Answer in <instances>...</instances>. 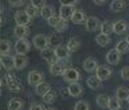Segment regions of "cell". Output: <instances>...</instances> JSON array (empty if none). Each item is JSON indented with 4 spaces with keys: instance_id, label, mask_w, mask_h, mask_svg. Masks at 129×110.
I'll return each instance as SVG.
<instances>
[{
    "instance_id": "1",
    "label": "cell",
    "mask_w": 129,
    "mask_h": 110,
    "mask_svg": "<svg viewBox=\"0 0 129 110\" xmlns=\"http://www.w3.org/2000/svg\"><path fill=\"white\" fill-rule=\"evenodd\" d=\"M63 79L69 83H74V82H78L81 81V72L74 67H67L63 72Z\"/></svg>"
},
{
    "instance_id": "2",
    "label": "cell",
    "mask_w": 129,
    "mask_h": 110,
    "mask_svg": "<svg viewBox=\"0 0 129 110\" xmlns=\"http://www.w3.org/2000/svg\"><path fill=\"white\" fill-rule=\"evenodd\" d=\"M32 44H34L35 48H38V50H44V48H48L50 46V39L47 38V36H44L42 34H38L34 36V39H32Z\"/></svg>"
},
{
    "instance_id": "3",
    "label": "cell",
    "mask_w": 129,
    "mask_h": 110,
    "mask_svg": "<svg viewBox=\"0 0 129 110\" xmlns=\"http://www.w3.org/2000/svg\"><path fill=\"white\" fill-rule=\"evenodd\" d=\"M40 55H42V58L46 60V62L50 64V66H51V64H55V63L59 62L58 56L55 55L54 48H44V50L40 51Z\"/></svg>"
},
{
    "instance_id": "4",
    "label": "cell",
    "mask_w": 129,
    "mask_h": 110,
    "mask_svg": "<svg viewBox=\"0 0 129 110\" xmlns=\"http://www.w3.org/2000/svg\"><path fill=\"white\" fill-rule=\"evenodd\" d=\"M43 79H44L43 72H40L38 70H32V71L28 72V75H27V81L31 86H38L39 83L43 82Z\"/></svg>"
},
{
    "instance_id": "5",
    "label": "cell",
    "mask_w": 129,
    "mask_h": 110,
    "mask_svg": "<svg viewBox=\"0 0 129 110\" xmlns=\"http://www.w3.org/2000/svg\"><path fill=\"white\" fill-rule=\"evenodd\" d=\"M31 48V44L27 39H18V42L15 43V51L16 54L20 55H27L28 51Z\"/></svg>"
},
{
    "instance_id": "6",
    "label": "cell",
    "mask_w": 129,
    "mask_h": 110,
    "mask_svg": "<svg viewBox=\"0 0 129 110\" xmlns=\"http://www.w3.org/2000/svg\"><path fill=\"white\" fill-rule=\"evenodd\" d=\"M31 16L26 11H16L15 12V22L16 26H28L31 22Z\"/></svg>"
},
{
    "instance_id": "7",
    "label": "cell",
    "mask_w": 129,
    "mask_h": 110,
    "mask_svg": "<svg viewBox=\"0 0 129 110\" xmlns=\"http://www.w3.org/2000/svg\"><path fill=\"white\" fill-rule=\"evenodd\" d=\"M101 23L98 18H95V16H89L86 23H85V27H86V30L89 32H95L97 30H100L101 28Z\"/></svg>"
},
{
    "instance_id": "8",
    "label": "cell",
    "mask_w": 129,
    "mask_h": 110,
    "mask_svg": "<svg viewBox=\"0 0 129 110\" xmlns=\"http://www.w3.org/2000/svg\"><path fill=\"white\" fill-rule=\"evenodd\" d=\"M113 74V70L109 66H106V64H102V66H98V68H97L95 71V75L98 77V78L101 81H106L112 77Z\"/></svg>"
},
{
    "instance_id": "9",
    "label": "cell",
    "mask_w": 129,
    "mask_h": 110,
    "mask_svg": "<svg viewBox=\"0 0 129 110\" xmlns=\"http://www.w3.org/2000/svg\"><path fill=\"white\" fill-rule=\"evenodd\" d=\"M74 12H75L74 7H70V6H60V8H59V16H60V19L66 20V22L71 20Z\"/></svg>"
},
{
    "instance_id": "10",
    "label": "cell",
    "mask_w": 129,
    "mask_h": 110,
    "mask_svg": "<svg viewBox=\"0 0 129 110\" xmlns=\"http://www.w3.org/2000/svg\"><path fill=\"white\" fill-rule=\"evenodd\" d=\"M54 51H55V55L58 56L59 60H66L70 58V54L71 52L69 51L67 46H63V44H59V46L54 47Z\"/></svg>"
},
{
    "instance_id": "11",
    "label": "cell",
    "mask_w": 129,
    "mask_h": 110,
    "mask_svg": "<svg viewBox=\"0 0 129 110\" xmlns=\"http://www.w3.org/2000/svg\"><path fill=\"white\" fill-rule=\"evenodd\" d=\"M106 62L109 64H118L121 62V54L116 48H113L106 54Z\"/></svg>"
},
{
    "instance_id": "12",
    "label": "cell",
    "mask_w": 129,
    "mask_h": 110,
    "mask_svg": "<svg viewBox=\"0 0 129 110\" xmlns=\"http://www.w3.org/2000/svg\"><path fill=\"white\" fill-rule=\"evenodd\" d=\"M14 62H15V68L16 70H23V68L28 64V58L26 55L16 54L14 56Z\"/></svg>"
},
{
    "instance_id": "13",
    "label": "cell",
    "mask_w": 129,
    "mask_h": 110,
    "mask_svg": "<svg viewBox=\"0 0 129 110\" xmlns=\"http://www.w3.org/2000/svg\"><path fill=\"white\" fill-rule=\"evenodd\" d=\"M67 93H69V95H71V97H81L82 95V93H83V89L82 86L78 83V82H74V83H70V86L67 87Z\"/></svg>"
},
{
    "instance_id": "14",
    "label": "cell",
    "mask_w": 129,
    "mask_h": 110,
    "mask_svg": "<svg viewBox=\"0 0 129 110\" xmlns=\"http://www.w3.org/2000/svg\"><path fill=\"white\" fill-rule=\"evenodd\" d=\"M2 67L3 70L12 71L15 68V62H14V56L11 55H4L2 56Z\"/></svg>"
},
{
    "instance_id": "15",
    "label": "cell",
    "mask_w": 129,
    "mask_h": 110,
    "mask_svg": "<svg viewBox=\"0 0 129 110\" xmlns=\"http://www.w3.org/2000/svg\"><path fill=\"white\" fill-rule=\"evenodd\" d=\"M97 68H98V62H97V59H94V58L85 59V62H83V70L85 71L94 72V71H97Z\"/></svg>"
},
{
    "instance_id": "16",
    "label": "cell",
    "mask_w": 129,
    "mask_h": 110,
    "mask_svg": "<svg viewBox=\"0 0 129 110\" xmlns=\"http://www.w3.org/2000/svg\"><path fill=\"white\" fill-rule=\"evenodd\" d=\"M30 34V28L27 26H16L14 28V35L18 39H26Z\"/></svg>"
},
{
    "instance_id": "17",
    "label": "cell",
    "mask_w": 129,
    "mask_h": 110,
    "mask_svg": "<svg viewBox=\"0 0 129 110\" xmlns=\"http://www.w3.org/2000/svg\"><path fill=\"white\" fill-rule=\"evenodd\" d=\"M7 107H8V110H23L24 101L20 99V98H12V99L8 101Z\"/></svg>"
},
{
    "instance_id": "18",
    "label": "cell",
    "mask_w": 129,
    "mask_h": 110,
    "mask_svg": "<svg viewBox=\"0 0 129 110\" xmlns=\"http://www.w3.org/2000/svg\"><path fill=\"white\" fill-rule=\"evenodd\" d=\"M86 83H87V86L90 89H93V90H97V89L102 87V81H101L97 75L89 77V78L86 79Z\"/></svg>"
},
{
    "instance_id": "19",
    "label": "cell",
    "mask_w": 129,
    "mask_h": 110,
    "mask_svg": "<svg viewBox=\"0 0 129 110\" xmlns=\"http://www.w3.org/2000/svg\"><path fill=\"white\" fill-rule=\"evenodd\" d=\"M128 28H129V26H128V23L125 22V20H117V22L114 23V34L122 35L128 31Z\"/></svg>"
},
{
    "instance_id": "20",
    "label": "cell",
    "mask_w": 129,
    "mask_h": 110,
    "mask_svg": "<svg viewBox=\"0 0 129 110\" xmlns=\"http://www.w3.org/2000/svg\"><path fill=\"white\" fill-rule=\"evenodd\" d=\"M125 8H126V2L125 0H113L110 3L112 12H122Z\"/></svg>"
},
{
    "instance_id": "21",
    "label": "cell",
    "mask_w": 129,
    "mask_h": 110,
    "mask_svg": "<svg viewBox=\"0 0 129 110\" xmlns=\"http://www.w3.org/2000/svg\"><path fill=\"white\" fill-rule=\"evenodd\" d=\"M86 14H85L83 11H81V10H75L74 12V15H73V18H71V22L73 23H75V24H82V23H86Z\"/></svg>"
},
{
    "instance_id": "22",
    "label": "cell",
    "mask_w": 129,
    "mask_h": 110,
    "mask_svg": "<svg viewBox=\"0 0 129 110\" xmlns=\"http://www.w3.org/2000/svg\"><path fill=\"white\" fill-rule=\"evenodd\" d=\"M54 15H55V8L52 6H47L46 4L43 8H40V16H42L43 19L48 20V19H51Z\"/></svg>"
},
{
    "instance_id": "23",
    "label": "cell",
    "mask_w": 129,
    "mask_h": 110,
    "mask_svg": "<svg viewBox=\"0 0 129 110\" xmlns=\"http://www.w3.org/2000/svg\"><path fill=\"white\" fill-rule=\"evenodd\" d=\"M95 43L101 47H106L112 43V38L110 35H105V34H98L95 36Z\"/></svg>"
},
{
    "instance_id": "24",
    "label": "cell",
    "mask_w": 129,
    "mask_h": 110,
    "mask_svg": "<svg viewBox=\"0 0 129 110\" xmlns=\"http://www.w3.org/2000/svg\"><path fill=\"white\" fill-rule=\"evenodd\" d=\"M50 90H51V86L47 82H42V83H39L38 86H35V93H36V95H39V97L46 95Z\"/></svg>"
},
{
    "instance_id": "25",
    "label": "cell",
    "mask_w": 129,
    "mask_h": 110,
    "mask_svg": "<svg viewBox=\"0 0 129 110\" xmlns=\"http://www.w3.org/2000/svg\"><path fill=\"white\" fill-rule=\"evenodd\" d=\"M11 50H12L11 42H10V40H7V39H3L2 42H0V54H2V56L11 55Z\"/></svg>"
},
{
    "instance_id": "26",
    "label": "cell",
    "mask_w": 129,
    "mask_h": 110,
    "mask_svg": "<svg viewBox=\"0 0 129 110\" xmlns=\"http://www.w3.org/2000/svg\"><path fill=\"white\" fill-rule=\"evenodd\" d=\"M64 70H66V67H64L60 62L55 63V64H51V66H50V72H51V75H54V77L63 75Z\"/></svg>"
},
{
    "instance_id": "27",
    "label": "cell",
    "mask_w": 129,
    "mask_h": 110,
    "mask_svg": "<svg viewBox=\"0 0 129 110\" xmlns=\"http://www.w3.org/2000/svg\"><path fill=\"white\" fill-rule=\"evenodd\" d=\"M101 34H105V35H110L112 32H114V23L112 22H102V24H101Z\"/></svg>"
},
{
    "instance_id": "28",
    "label": "cell",
    "mask_w": 129,
    "mask_h": 110,
    "mask_svg": "<svg viewBox=\"0 0 129 110\" xmlns=\"http://www.w3.org/2000/svg\"><path fill=\"white\" fill-rule=\"evenodd\" d=\"M66 46H67V48H69L70 52H75V51H78L81 48V40L77 39V38H71V39H69Z\"/></svg>"
},
{
    "instance_id": "29",
    "label": "cell",
    "mask_w": 129,
    "mask_h": 110,
    "mask_svg": "<svg viewBox=\"0 0 129 110\" xmlns=\"http://www.w3.org/2000/svg\"><path fill=\"white\" fill-rule=\"evenodd\" d=\"M109 101H110V97H108L106 94H100L97 97V105L101 109H108L109 107Z\"/></svg>"
},
{
    "instance_id": "30",
    "label": "cell",
    "mask_w": 129,
    "mask_h": 110,
    "mask_svg": "<svg viewBox=\"0 0 129 110\" xmlns=\"http://www.w3.org/2000/svg\"><path fill=\"white\" fill-rule=\"evenodd\" d=\"M116 97L121 101H128V97H129V89L128 87H124V86H120L117 87L116 90Z\"/></svg>"
},
{
    "instance_id": "31",
    "label": "cell",
    "mask_w": 129,
    "mask_h": 110,
    "mask_svg": "<svg viewBox=\"0 0 129 110\" xmlns=\"http://www.w3.org/2000/svg\"><path fill=\"white\" fill-rule=\"evenodd\" d=\"M7 87H8V90H10L11 93H20L23 90V85L19 82V79L12 81V82L7 83Z\"/></svg>"
},
{
    "instance_id": "32",
    "label": "cell",
    "mask_w": 129,
    "mask_h": 110,
    "mask_svg": "<svg viewBox=\"0 0 129 110\" xmlns=\"http://www.w3.org/2000/svg\"><path fill=\"white\" fill-rule=\"evenodd\" d=\"M114 48L120 52V54H126V52H129V43L125 39L124 40H120V42L116 44Z\"/></svg>"
},
{
    "instance_id": "33",
    "label": "cell",
    "mask_w": 129,
    "mask_h": 110,
    "mask_svg": "<svg viewBox=\"0 0 129 110\" xmlns=\"http://www.w3.org/2000/svg\"><path fill=\"white\" fill-rule=\"evenodd\" d=\"M122 105H121V99H118L117 97H112L109 101V110H121Z\"/></svg>"
},
{
    "instance_id": "34",
    "label": "cell",
    "mask_w": 129,
    "mask_h": 110,
    "mask_svg": "<svg viewBox=\"0 0 129 110\" xmlns=\"http://www.w3.org/2000/svg\"><path fill=\"white\" fill-rule=\"evenodd\" d=\"M24 11H26L27 14L31 16V19H34V18H36L38 15H40V10H39V8H36L35 6H32V4H30V6H27Z\"/></svg>"
},
{
    "instance_id": "35",
    "label": "cell",
    "mask_w": 129,
    "mask_h": 110,
    "mask_svg": "<svg viewBox=\"0 0 129 110\" xmlns=\"http://www.w3.org/2000/svg\"><path fill=\"white\" fill-rule=\"evenodd\" d=\"M42 99H43L44 103H52V102L56 99V93H55L54 90H50L46 95L42 97Z\"/></svg>"
},
{
    "instance_id": "36",
    "label": "cell",
    "mask_w": 129,
    "mask_h": 110,
    "mask_svg": "<svg viewBox=\"0 0 129 110\" xmlns=\"http://www.w3.org/2000/svg\"><path fill=\"white\" fill-rule=\"evenodd\" d=\"M54 28H55V31H56V32H59V34H60V32H64V31L67 30V28H69V24H67L66 20L60 19V20H59V23L56 24Z\"/></svg>"
},
{
    "instance_id": "37",
    "label": "cell",
    "mask_w": 129,
    "mask_h": 110,
    "mask_svg": "<svg viewBox=\"0 0 129 110\" xmlns=\"http://www.w3.org/2000/svg\"><path fill=\"white\" fill-rule=\"evenodd\" d=\"M50 44H52L54 47L56 46H59L60 42H62V39H60V36H59V32H55V34H51L50 35Z\"/></svg>"
},
{
    "instance_id": "38",
    "label": "cell",
    "mask_w": 129,
    "mask_h": 110,
    "mask_svg": "<svg viewBox=\"0 0 129 110\" xmlns=\"http://www.w3.org/2000/svg\"><path fill=\"white\" fill-rule=\"evenodd\" d=\"M74 110H90V105L87 101H78L74 105Z\"/></svg>"
},
{
    "instance_id": "39",
    "label": "cell",
    "mask_w": 129,
    "mask_h": 110,
    "mask_svg": "<svg viewBox=\"0 0 129 110\" xmlns=\"http://www.w3.org/2000/svg\"><path fill=\"white\" fill-rule=\"evenodd\" d=\"M121 78L124 81H129V66H125L121 68V72H120Z\"/></svg>"
},
{
    "instance_id": "40",
    "label": "cell",
    "mask_w": 129,
    "mask_h": 110,
    "mask_svg": "<svg viewBox=\"0 0 129 110\" xmlns=\"http://www.w3.org/2000/svg\"><path fill=\"white\" fill-rule=\"evenodd\" d=\"M59 20H60V16H59V15H58V16L54 15L51 19H48V20H47V23H48V26H50V27H55L56 24L59 23Z\"/></svg>"
},
{
    "instance_id": "41",
    "label": "cell",
    "mask_w": 129,
    "mask_h": 110,
    "mask_svg": "<svg viewBox=\"0 0 129 110\" xmlns=\"http://www.w3.org/2000/svg\"><path fill=\"white\" fill-rule=\"evenodd\" d=\"M46 2L47 0H31V4L40 10V8H43L44 6H46Z\"/></svg>"
},
{
    "instance_id": "42",
    "label": "cell",
    "mask_w": 129,
    "mask_h": 110,
    "mask_svg": "<svg viewBox=\"0 0 129 110\" xmlns=\"http://www.w3.org/2000/svg\"><path fill=\"white\" fill-rule=\"evenodd\" d=\"M79 0H59L60 6H70V7H74L75 4H78Z\"/></svg>"
},
{
    "instance_id": "43",
    "label": "cell",
    "mask_w": 129,
    "mask_h": 110,
    "mask_svg": "<svg viewBox=\"0 0 129 110\" xmlns=\"http://www.w3.org/2000/svg\"><path fill=\"white\" fill-rule=\"evenodd\" d=\"M7 2L10 3V6H12V7H20L24 4L26 0H7Z\"/></svg>"
},
{
    "instance_id": "44",
    "label": "cell",
    "mask_w": 129,
    "mask_h": 110,
    "mask_svg": "<svg viewBox=\"0 0 129 110\" xmlns=\"http://www.w3.org/2000/svg\"><path fill=\"white\" fill-rule=\"evenodd\" d=\"M30 110H46V107H44V105H42V103L35 102V103H32V105H31Z\"/></svg>"
},
{
    "instance_id": "45",
    "label": "cell",
    "mask_w": 129,
    "mask_h": 110,
    "mask_svg": "<svg viewBox=\"0 0 129 110\" xmlns=\"http://www.w3.org/2000/svg\"><path fill=\"white\" fill-rule=\"evenodd\" d=\"M93 3H94L95 6H104V4L106 3V0H93Z\"/></svg>"
},
{
    "instance_id": "46",
    "label": "cell",
    "mask_w": 129,
    "mask_h": 110,
    "mask_svg": "<svg viewBox=\"0 0 129 110\" xmlns=\"http://www.w3.org/2000/svg\"><path fill=\"white\" fill-rule=\"evenodd\" d=\"M46 110H58V109H55V107H47Z\"/></svg>"
},
{
    "instance_id": "47",
    "label": "cell",
    "mask_w": 129,
    "mask_h": 110,
    "mask_svg": "<svg viewBox=\"0 0 129 110\" xmlns=\"http://www.w3.org/2000/svg\"><path fill=\"white\" fill-rule=\"evenodd\" d=\"M125 40H126V42H128V43H129V35H128V36H126V39H125Z\"/></svg>"
},
{
    "instance_id": "48",
    "label": "cell",
    "mask_w": 129,
    "mask_h": 110,
    "mask_svg": "<svg viewBox=\"0 0 129 110\" xmlns=\"http://www.w3.org/2000/svg\"><path fill=\"white\" fill-rule=\"evenodd\" d=\"M128 103H129V97H128Z\"/></svg>"
},
{
    "instance_id": "49",
    "label": "cell",
    "mask_w": 129,
    "mask_h": 110,
    "mask_svg": "<svg viewBox=\"0 0 129 110\" xmlns=\"http://www.w3.org/2000/svg\"><path fill=\"white\" fill-rule=\"evenodd\" d=\"M128 110H129V109H128Z\"/></svg>"
}]
</instances>
